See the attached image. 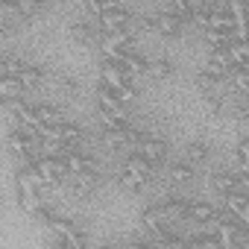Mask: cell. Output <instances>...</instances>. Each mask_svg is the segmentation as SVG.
Segmentation results:
<instances>
[{
    "label": "cell",
    "mask_w": 249,
    "mask_h": 249,
    "mask_svg": "<svg viewBox=\"0 0 249 249\" xmlns=\"http://www.w3.org/2000/svg\"><path fill=\"white\" fill-rule=\"evenodd\" d=\"M100 27H103V36L106 33H117V30H132L135 27V15H132L129 6H123V3H103Z\"/></svg>",
    "instance_id": "1"
},
{
    "label": "cell",
    "mask_w": 249,
    "mask_h": 249,
    "mask_svg": "<svg viewBox=\"0 0 249 249\" xmlns=\"http://www.w3.org/2000/svg\"><path fill=\"white\" fill-rule=\"evenodd\" d=\"M94 97H97V111H103V114H123V117H126V106H123V100L106 82H97Z\"/></svg>",
    "instance_id": "2"
},
{
    "label": "cell",
    "mask_w": 249,
    "mask_h": 249,
    "mask_svg": "<svg viewBox=\"0 0 249 249\" xmlns=\"http://www.w3.org/2000/svg\"><path fill=\"white\" fill-rule=\"evenodd\" d=\"M100 82H106L108 88H114V91H120L123 85H129V82H132V76L126 73V68H123L120 62H111V59H103V65H100Z\"/></svg>",
    "instance_id": "3"
},
{
    "label": "cell",
    "mask_w": 249,
    "mask_h": 249,
    "mask_svg": "<svg viewBox=\"0 0 249 249\" xmlns=\"http://www.w3.org/2000/svg\"><path fill=\"white\" fill-rule=\"evenodd\" d=\"M65 159H68L71 176H100V161H97L94 156H85V153L73 150V153H68Z\"/></svg>",
    "instance_id": "4"
},
{
    "label": "cell",
    "mask_w": 249,
    "mask_h": 249,
    "mask_svg": "<svg viewBox=\"0 0 249 249\" xmlns=\"http://www.w3.org/2000/svg\"><path fill=\"white\" fill-rule=\"evenodd\" d=\"M141 226H144L150 234H156V237L170 234V231H167V220H164V214H161V205H159V202H153V205H144V208H141Z\"/></svg>",
    "instance_id": "5"
},
{
    "label": "cell",
    "mask_w": 249,
    "mask_h": 249,
    "mask_svg": "<svg viewBox=\"0 0 249 249\" xmlns=\"http://www.w3.org/2000/svg\"><path fill=\"white\" fill-rule=\"evenodd\" d=\"M132 153H141L147 161L161 164V161L167 159V141H164V138H150V135H144V141H141Z\"/></svg>",
    "instance_id": "6"
},
{
    "label": "cell",
    "mask_w": 249,
    "mask_h": 249,
    "mask_svg": "<svg viewBox=\"0 0 249 249\" xmlns=\"http://www.w3.org/2000/svg\"><path fill=\"white\" fill-rule=\"evenodd\" d=\"M159 205H161V214L167 223L191 220V202H185L182 196H164V199H159Z\"/></svg>",
    "instance_id": "7"
},
{
    "label": "cell",
    "mask_w": 249,
    "mask_h": 249,
    "mask_svg": "<svg viewBox=\"0 0 249 249\" xmlns=\"http://www.w3.org/2000/svg\"><path fill=\"white\" fill-rule=\"evenodd\" d=\"M164 173H167V179H170V182H176V185H188V182H194L196 167H194L188 159H179V161H170Z\"/></svg>",
    "instance_id": "8"
},
{
    "label": "cell",
    "mask_w": 249,
    "mask_h": 249,
    "mask_svg": "<svg viewBox=\"0 0 249 249\" xmlns=\"http://www.w3.org/2000/svg\"><path fill=\"white\" fill-rule=\"evenodd\" d=\"M208 185H211L217 194L229 196V194L237 191V173H234V170H220V173H214V176L208 179Z\"/></svg>",
    "instance_id": "9"
},
{
    "label": "cell",
    "mask_w": 249,
    "mask_h": 249,
    "mask_svg": "<svg viewBox=\"0 0 249 249\" xmlns=\"http://www.w3.org/2000/svg\"><path fill=\"white\" fill-rule=\"evenodd\" d=\"M220 214V208L214 202H205V199H194L191 202V220L194 223H214Z\"/></svg>",
    "instance_id": "10"
},
{
    "label": "cell",
    "mask_w": 249,
    "mask_h": 249,
    "mask_svg": "<svg viewBox=\"0 0 249 249\" xmlns=\"http://www.w3.org/2000/svg\"><path fill=\"white\" fill-rule=\"evenodd\" d=\"M120 65L126 68V73H129L132 79H135V76H150V59H147V56H141L138 50H135V53H129Z\"/></svg>",
    "instance_id": "11"
},
{
    "label": "cell",
    "mask_w": 249,
    "mask_h": 249,
    "mask_svg": "<svg viewBox=\"0 0 249 249\" xmlns=\"http://www.w3.org/2000/svg\"><path fill=\"white\" fill-rule=\"evenodd\" d=\"M0 94H3V100H24L27 85L18 76H3L0 73Z\"/></svg>",
    "instance_id": "12"
},
{
    "label": "cell",
    "mask_w": 249,
    "mask_h": 249,
    "mask_svg": "<svg viewBox=\"0 0 249 249\" xmlns=\"http://www.w3.org/2000/svg\"><path fill=\"white\" fill-rule=\"evenodd\" d=\"M185 30V21L176 18V15H167V12H159V33L164 38H179Z\"/></svg>",
    "instance_id": "13"
},
{
    "label": "cell",
    "mask_w": 249,
    "mask_h": 249,
    "mask_svg": "<svg viewBox=\"0 0 249 249\" xmlns=\"http://www.w3.org/2000/svg\"><path fill=\"white\" fill-rule=\"evenodd\" d=\"M173 73H176L173 59H167V56H156V59H150V76H153V79H170Z\"/></svg>",
    "instance_id": "14"
},
{
    "label": "cell",
    "mask_w": 249,
    "mask_h": 249,
    "mask_svg": "<svg viewBox=\"0 0 249 249\" xmlns=\"http://www.w3.org/2000/svg\"><path fill=\"white\" fill-rule=\"evenodd\" d=\"M208 156H211V147H208L205 141H188V147H185V159H188L194 167H196V164H205Z\"/></svg>",
    "instance_id": "15"
},
{
    "label": "cell",
    "mask_w": 249,
    "mask_h": 249,
    "mask_svg": "<svg viewBox=\"0 0 249 249\" xmlns=\"http://www.w3.org/2000/svg\"><path fill=\"white\" fill-rule=\"evenodd\" d=\"M76 229H79V226H76V223H73L71 217H62V214H59V217H56V220H53V223L47 226V231H50V234H53L56 240H65V237H68L71 231H76Z\"/></svg>",
    "instance_id": "16"
},
{
    "label": "cell",
    "mask_w": 249,
    "mask_h": 249,
    "mask_svg": "<svg viewBox=\"0 0 249 249\" xmlns=\"http://www.w3.org/2000/svg\"><path fill=\"white\" fill-rule=\"evenodd\" d=\"M56 82H59V91H62L65 97H76V94H79V82H76V76L56 73Z\"/></svg>",
    "instance_id": "17"
},
{
    "label": "cell",
    "mask_w": 249,
    "mask_h": 249,
    "mask_svg": "<svg viewBox=\"0 0 249 249\" xmlns=\"http://www.w3.org/2000/svg\"><path fill=\"white\" fill-rule=\"evenodd\" d=\"M205 106H208L211 114H223V111H226V94H220V91L205 94Z\"/></svg>",
    "instance_id": "18"
},
{
    "label": "cell",
    "mask_w": 249,
    "mask_h": 249,
    "mask_svg": "<svg viewBox=\"0 0 249 249\" xmlns=\"http://www.w3.org/2000/svg\"><path fill=\"white\" fill-rule=\"evenodd\" d=\"M68 249H88V237H85V231L82 229H76V231H71L65 240H62Z\"/></svg>",
    "instance_id": "19"
},
{
    "label": "cell",
    "mask_w": 249,
    "mask_h": 249,
    "mask_svg": "<svg viewBox=\"0 0 249 249\" xmlns=\"http://www.w3.org/2000/svg\"><path fill=\"white\" fill-rule=\"evenodd\" d=\"M117 97L123 100V106H129V103H135V100H138V88H135V82H129V85H123V88L117 91Z\"/></svg>",
    "instance_id": "20"
},
{
    "label": "cell",
    "mask_w": 249,
    "mask_h": 249,
    "mask_svg": "<svg viewBox=\"0 0 249 249\" xmlns=\"http://www.w3.org/2000/svg\"><path fill=\"white\" fill-rule=\"evenodd\" d=\"M123 249H156L150 240H144V237H129L126 243H123Z\"/></svg>",
    "instance_id": "21"
},
{
    "label": "cell",
    "mask_w": 249,
    "mask_h": 249,
    "mask_svg": "<svg viewBox=\"0 0 249 249\" xmlns=\"http://www.w3.org/2000/svg\"><path fill=\"white\" fill-rule=\"evenodd\" d=\"M237 173V191L249 196V170H234Z\"/></svg>",
    "instance_id": "22"
},
{
    "label": "cell",
    "mask_w": 249,
    "mask_h": 249,
    "mask_svg": "<svg viewBox=\"0 0 249 249\" xmlns=\"http://www.w3.org/2000/svg\"><path fill=\"white\" fill-rule=\"evenodd\" d=\"M202 246H205V249H226V246L214 237V231H211V234H202Z\"/></svg>",
    "instance_id": "23"
},
{
    "label": "cell",
    "mask_w": 249,
    "mask_h": 249,
    "mask_svg": "<svg viewBox=\"0 0 249 249\" xmlns=\"http://www.w3.org/2000/svg\"><path fill=\"white\" fill-rule=\"evenodd\" d=\"M188 249H205L202 246V237H188Z\"/></svg>",
    "instance_id": "24"
},
{
    "label": "cell",
    "mask_w": 249,
    "mask_h": 249,
    "mask_svg": "<svg viewBox=\"0 0 249 249\" xmlns=\"http://www.w3.org/2000/svg\"><path fill=\"white\" fill-rule=\"evenodd\" d=\"M94 249H117V246H114V243H108V240H106V243H97V246H94Z\"/></svg>",
    "instance_id": "25"
},
{
    "label": "cell",
    "mask_w": 249,
    "mask_h": 249,
    "mask_svg": "<svg viewBox=\"0 0 249 249\" xmlns=\"http://www.w3.org/2000/svg\"><path fill=\"white\" fill-rule=\"evenodd\" d=\"M246 246H249V226H246Z\"/></svg>",
    "instance_id": "26"
}]
</instances>
